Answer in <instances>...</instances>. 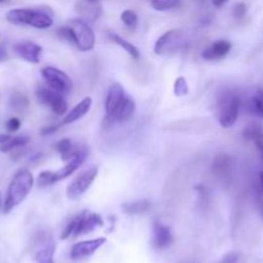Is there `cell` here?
Masks as SVG:
<instances>
[{
	"mask_svg": "<svg viewBox=\"0 0 263 263\" xmlns=\"http://www.w3.org/2000/svg\"><path fill=\"white\" fill-rule=\"evenodd\" d=\"M33 184H35L33 176L27 168L18 170L12 177V181L9 182V186L7 189V195H5L4 205H3L4 213H10L15 207H18L28 197Z\"/></svg>",
	"mask_w": 263,
	"mask_h": 263,
	"instance_id": "cell-1",
	"label": "cell"
},
{
	"mask_svg": "<svg viewBox=\"0 0 263 263\" xmlns=\"http://www.w3.org/2000/svg\"><path fill=\"white\" fill-rule=\"evenodd\" d=\"M8 22L25 25L39 30H46L53 26V14L49 8H15L5 14Z\"/></svg>",
	"mask_w": 263,
	"mask_h": 263,
	"instance_id": "cell-2",
	"label": "cell"
},
{
	"mask_svg": "<svg viewBox=\"0 0 263 263\" xmlns=\"http://www.w3.org/2000/svg\"><path fill=\"white\" fill-rule=\"evenodd\" d=\"M103 218L100 217V215L94 212H81L80 215L74 216L73 218H71L68 223L66 225V228L63 229V233H62L61 239L62 240H67L69 238H77L80 235H85V234H89L91 231H94L97 228L103 226Z\"/></svg>",
	"mask_w": 263,
	"mask_h": 263,
	"instance_id": "cell-3",
	"label": "cell"
},
{
	"mask_svg": "<svg viewBox=\"0 0 263 263\" xmlns=\"http://www.w3.org/2000/svg\"><path fill=\"white\" fill-rule=\"evenodd\" d=\"M218 122L223 128L233 127L240 113L241 100L236 92L226 91L218 98Z\"/></svg>",
	"mask_w": 263,
	"mask_h": 263,
	"instance_id": "cell-4",
	"label": "cell"
},
{
	"mask_svg": "<svg viewBox=\"0 0 263 263\" xmlns=\"http://www.w3.org/2000/svg\"><path fill=\"white\" fill-rule=\"evenodd\" d=\"M72 32L73 44L80 51H90L95 48V33L92 28L82 18H73L68 23Z\"/></svg>",
	"mask_w": 263,
	"mask_h": 263,
	"instance_id": "cell-5",
	"label": "cell"
},
{
	"mask_svg": "<svg viewBox=\"0 0 263 263\" xmlns=\"http://www.w3.org/2000/svg\"><path fill=\"white\" fill-rule=\"evenodd\" d=\"M185 43V33L184 31L179 28H174L158 37V40L154 44V53L157 55H171L176 53L177 50L181 49V46Z\"/></svg>",
	"mask_w": 263,
	"mask_h": 263,
	"instance_id": "cell-6",
	"label": "cell"
},
{
	"mask_svg": "<svg viewBox=\"0 0 263 263\" xmlns=\"http://www.w3.org/2000/svg\"><path fill=\"white\" fill-rule=\"evenodd\" d=\"M36 98L41 104L48 105L51 109V112L57 116H62L66 112H68V104L64 99L63 94L58 92L57 90L51 89L48 85H39L36 87Z\"/></svg>",
	"mask_w": 263,
	"mask_h": 263,
	"instance_id": "cell-7",
	"label": "cell"
},
{
	"mask_svg": "<svg viewBox=\"0 0 263 263\" xmlns=\"http://www.w3.org/2000/svg\"><path fill=\"white\" fill-rule=\"evenodd\" d=\"M41 76L44 77L48 86L63 95L69 94L73 89V82H72L71 77L57 67H44L41 69Z\"/></svg>",
	"mask_w": 263,
	"mask_h": 263,
	"instance_id": "cell-8",
	"label": "cell"
},
{
	"mask_svg": "<svg viewBox=\"0 0 263 263\" xmlns=\"http://www.w3.org/2000/svg\"><path fill=\"white\" fill-rule=\"evenodd\" d=\"M98 176V167L91 166L85 170L67 186V197L71 200H77L90 189Z\"/></svg>",
	"mask_w": 263,
	"mask_h": 263,
	"instance_id": "cell-9",
	"label": "cell"
},
{
	"mask_svg": "<svg viewBox=\"0 0 263 263\" xmlns=\"http://www.w3.org/2000/svg\"><path fill=\"white\" fill-rule=\"evenodd\" d=\"M107 243V239L105 238H95L90 239V240H84L79 241V243L73 244V247L71 248V256L72 259L74 261H79V259L86 258V257L92 256L100 247H103Z\"/></svg>",
	"mask_w": 263,
	"mask_h": 263,
	"instance_id": "cell-10",
	"label": "cell"
},
{
	"mask_svg": "<svg viewBox=\"0 0 263 263\" xmlns=\"http://www.w3.org/2000/svg\"><path fill=\"white\" fill-rule=\"evenodd\" d=\"M174 243V236L168 226L163 225L159 221H154L152 228V246L158 251H164L170 248Z\"/></svg>",
	"mask_w": 263,
	"mask_h": 263,
	"instance_id": "cell-11",
	"label": "cell"
},
{
	"mask_svg": "<svg viewBox=\"0 0 263 263\" xmlns=\"http://www.w3.org/2000/svg\"><path fill=\"white\" fill-rule=\"evenodd\" d=\"M125 98L126 95H125V91H123V87L121 86L118 82L110 85L107 92V98H105L104 107H105V112H107L105 120H110V118L116 115L118 108L121 107L122 102L125 100Z\"/></svg>",
	"mask_w": 263,
	"mask_h": 263,
	"instance_id": "cell-12",
	"label": "cell"
},
{
	"mask_svg": "<svg viewBox=\"0 0 263 263\" xmlns=\"http://www.w3.org/2000/svg\"><path fill=\"white\" fill-rule=\"evenodd\" d=\"M14 51L20 58H22L25 62L28 63L37 64L40 63L41 53H43V48L40 45L31 41H25V43H18L13 46Z\"/></svg>",
	"mask_w": 263,
	"mask_h": 263,
	"instance_id": "cell-13",
	"label": "cell"
},
{
	"mask_svg": "<svg viewBox=\"0 0 263 263\" xmlns=\"http://www.w3.org/2000/svg\"><path fill=\"white\" fill-rule=\"evenodd\" d=\"M87 158V152L85 149H80L79 153L73 157L72 159H69L66 163V166L62 167L58 171H54V176H55V181H62V180H66L67 177L71 176L74 171L80 168V167L84 164V162Z\"/></svg>",
	"mask_w": 263,
	"mask_h": 263,
	"instance_id": "cell-14",
	"label": "cell"
},
{
	"mask_svg": "<svg viewBox=\"0 0 263 263\" xmlns=\"http://www.w3.org/2000/svg\"><path fill=\"white\" fill-rule=\"evenodd\" d=\"M231 48H233V45H231L230 41L218 40L203 50L202 58L205 61H220L230 53Z\"/></svg>",
	"mask_w": 263,
	"mask_h": 263,
	"instance_id": "cell-15",
	"label": "cell"
},
{
	"mask_svg": "<svg viewBox=\"0 0 263 263\" xmlns=\"http://www.w3.org/2000/svg\"><path fill=\"white\" fill-rule=\"evenodd\" d=\"M91 105H92L91 98L90 97L84 98V99H82L80 103H77V104L74 105L71 110H68V112H67L66 117L63 118V121H62L61 125H69V123H73V122H76V121L81 120L82 117H85V116L87 115V112L90 110Z\"/></svg>",
	"mask_w": 263,
	"mask_h": 263,
	"instance_id": "cell-16",
	"label": "cell"
},
{
	"mask_svg": "<svg viewBox=\"0 0 263 263\" xmlns=\"http://www.w3.org/2000/svg\"><path fill=\"white\" fill-rule=\"evenodd\" d=\"M234 168V159L229 154L221 153L213 159L212 163V174L216 177L225 179L231 174Z\"/></svg>",
	"mask_w": 263,
	"mask_h": 263,
	"instance_id": "cell-17",
	"label": "cell"
},
{
	"mask_svg": "<svg viewBox=\"0 0 263 263\" xmlns=\"http://www.w3.org/2000/svg\"><path fill=\"white\" fill-rule=\"evenodd\" d=\"M76 10L84 21L95 22L102 13V7L99 3H90L87 0H79L76 3Z\"/></svg>",
	"mask_w": 263,
	"mask_h": 263,
	"instance_id": "cell-18",
	"label": "cell"
},
{
	"mask_svg": "<svg viewBox=\"0 0 263 263\" xmlns=\"http://www.w3.org/2000/svg\"><path fill=\"white\" fill-rule=\"evenodd\" d=\"M136 104L135 100L130 97H126L125 100L122 102L121 107L118 108V110L116 112V115L113 116L110 120H105V122H125V121H128L134 115H135Z\"/></svg>",
	"mask_w": 263,
	"mask_h": 263,
	"instance_id": "cell-19",
	"label": "cell"
},
{
	"mask_svg": "<svg viewBox=\"0 0 263 263\" xmlns=\"http://www.w3.org/2000/svg\"><path fill=\"white\" fill-rule=\"evenodd\" d=\"M28 143V139L25 136H9V135H0V152L2 153H8L15 148L26 145Z\"/></svg>",
	"mask_w": 263,
	"mask_h": 263,
	"instance_id": "cell-20",
	"label": "cell"
},
{
	"mask_svg": "<svg viewBox=\"0 0 263 263\" xmlns=\"http://www.w3.org/2000/svg\"><path fill=\"white\" fill-rule=\"evenodd\" d=\"M152 210V203L146 199L134 200L122 204V211L126 215H143Z\"/></svg>",
	"mask_w": 263,
	"mask_h": 263,
	"instance_id": "cell-21",
	"label": "cell"
},
{
	"mask_svg": "<svg viewBox=\"0 0 263 263\" xmlns=\"http://www.w3.org/2000/svg\"><path fill=\"white\" fill-rule=\"evenodd\" d=\"M109 39L113 41V43L117 44L118 46H121V48H122L123 50H125L133 59L138 61V59L140 58V51H139V49L136 48L134 44H131L130 41L121 37V36L117 35V33H109Z\"/></svg>",
	"mask_w": 263,
	"mask_h": 263,
	"instance_id": "cell-22",
	"label": "cell"
},
{
	"mask_svg": "<svg viewBox=\"0 0 263 263\" xmlns=\"http://www.w3.org/2000/svg\"><path fill=\"white\" fill-rule=\"evenodd\" d=\"M54 252H55V246L53 243L48 244L36 253L35 261L37 263H54Z\"/></svg>",
	"mask_w": 263,
	"mask_h": 263,
	"instance_id": "cell-23",
	"label": "cell"
},
{
	"mask_svg": "<svg viewBox=\"0 0 263 263\" xmlns=\"http://www.w3.org/2000/svg\"><path fill=\"white\" fill-rule=\"evenodd\" d=\"M248 107L249 110H251L253 115H257L263 118V90H258V91L249 99Z\"/></svg>",
	"mask_w": 263,
	"mask_h": 263,
	"instance_id": "cell-24",
	"label": "cell"
},
{
	"mask_svg": "<svg viewBox=\"0 0 263 263\" xmlns=\"http://www.w3.org/2000/svg\"><path fill=\"white\" fill-rule=\"evenodd\" d=\"M153 9L158 12H167V10L176 9L181 5V0H151Z\"/></svg>",
	"mask_w": 263,
	"mask_h": 263,
	"instance_id": "cell-25",
	"label": "cell"
},
{
	"mask_svg": "<svg viewBox=\"0 0 263 263\" xmlns=\"http://www.w3.org/2000/svg\"><path fill=\"white\" fill-rule=\"evenodd\" d=\"M263 134V126L259 122H251L243 131V136L247 140L254 141Z\"/></svg>",
	"mask_w": 263,
	"mask_h": 263,
	"instance_id": "cell-26",
	"label": "cell"
},
{
	"mask_svg": "<svg viewBox=\"0 0 263 263\" xmlns=\"http://www.w3.org/2000/svg\"><path fill=\"white\" fill-rule=\"evenodd\" d=\"M121 21H122L123 25H125L126 27L131 28V30H135L136 26H138L139 18L138 14H136L134 10L126 9L121 13Z\"/></svg>",
	"mask_w": 263,
	"mask_h": 263,
	"instance_id": "cell-27",
	"label": "cell"
},
{
	"mask_svg": "<svg viewBox=\"0 0 263 263\" xmlns=\"http://www.w3.org/2000/svg\"><path fill=\"white\" fill-rule=\"evenodd\" d=\"M189 92H190V87H189V85H187L186 79H185V77H182V76H180L174 84L175 97H179V98L186 97Z\"/></svg>",
	"mask_w": 263,
	"mask_h": 263,
	"instance_id": "cell-28",
	"label": "cell"
},
{
	"mask_svg": "<svg viewBox=\"0 0 263 263\" xmlns=\"http://www.w3.org/2000/svg\"><path fill=\"white\" fill-rule=\"evenodd\" d=\"M28 105V99L26 95L21 94V92H14L10 98V107L15 110L25 109Z\"/></svg>",
	"mask_w": 263,
	"mask_h": 263,
	"instance_id": "cell-29",
	"label": "cell"
},
{
	"mask_svg": "<svg viewBox=\"0 0 263 263\" xmlns=\"http://www.w3.org/2000/svg\"><path fill=\"white\" fill-rule=\"evenodd\" d=\"M37 185L40 187H46L49 185L55 184V176H54V171H43L39 174L37 180H36Z\"/></svg>",
	"mask_w": 263,
	"mask_h": 263,
	"instance_id": "cell-30",
	"label": "cell"
},
{
	"mask_svg": "<svg viewBox=\"0 0 263 263\" xmlns=\"http://www.w3.org/2000/svg\"><path fill=\"white\" fill-rule=\"evenodd\" d=\"M5 128H7V131H9V133H15V131H18L21 128V120L17 117L9 118V120L7 121V123H5Z\"/></svg>",
	"mask_w": 263,
	"mask_h": 263,
	"instance_id": "cell-31",
	"label": "cell"
},
{
	"mask_svg": "<svg viewBox=\"0 0 263 263\" xmlns=\"http://www.w3.org/2000/svg\"><path fill=\"white\" fill-rule=\"evenodd\" d=\"M246 14H247V5L244 4V3H238V4L233 8V15L235 18H238V20L246 17Z\"/></svg>",
	"mask_w": 263,
	"mask_h": 263,
	"instance_id": "cell-32",
	"label": "cell"
},
{
	"mask_svg": "<svg viewBox=\"0 0 263 263\" xmlns=\"http://www.w3.org/2000/svg\"><path fill=\"white\" fill-rule=\"evenodd\" d=\"M238 258H239L238 254L229 253V254H226L222 259H221L220 263H236L238 262Z\"/></svg>",
	"mask_w": 263,
	"mask_h": 263,
	"instance_id": "cell-33",
	"label": "cell"
},
{
	"mask_svg": "<svg viewBox=\"0 0 263 263\" xmlns=\"http://www.w3.org/2000/svg\"><path fill=\"white\" fill-rule=\"evenodd\" d=\"M59 126L61 125H51V126H46V127H44L43 130H41V135L43 136H46V135H50V134H54L57 130L59 128Z\"/></svg>",
	"mask_w": 263,
	"mask_h": 263,
	"instance_id": "cell-34",
	"label": "cell"
},
{
	"mask_svg": "<svg viewBox=\"0 0 263 263\" xmlns=\"http://www.w3.org/2000/svg\"><path fill=\"white\" fill-rule=\"evenodd\" d=\"M254 143H256V145L258 146L259 151H261L262 153H263V134H262V135H259L258 138H257L256 140H254Z\"/></svg>",
	"mask_w": 263,
	"mask_h": 263,
	"instance_id": "cell-35",
	"label": "cell"
},
{
	"mask_svg": "<svg viewBox=\"0 0 263 263\" xmlns=\"http://www.w3.org/2000/svg\"><path fill=\"white\" fill-rule=\"evenodd\" d=\"M5 57H7V50H5V46H4V44H0V62H2L3 59H5Z\"/></svg>",
	"mask_w": 263,
	"mask_h": 263,
	"instance_id": "cell-36",
	"label": "cell"
},
{
	"mask_svg": "<svg viewBox=\"0 0 263 263\" xmlns=\"http://www.w3.org/2000/svg\"><path fill=\"white\" fill-rule=\"evenodd\" d=\"M212 2V4L215 5L216 8H221L222 5H225V3L228 2V0H211Z\"/></svg>",
	"mask_w": 263,
	"mask_h": 263,
	"instance_id": "cell-37",
	"label": "cell"
},
{
	"mask_svg": "<svg viewBox=\"0 0 263 263\" xmlns=\"http://www.w3.org/2000/svg\"><path fill=\"white\" fill-rule=\"evenodd\" d=\"M262 158H263V153H262ZM259 182H261V186H262V190H263V171L259 172Z\"/></svg>",
	"mask_w": 263,
	"mask_h": 263,
	"instance_id": "cell-38",
	"label": "cell"
},
{
	"mask_svg": "<svg viewBox=\"0 0 263 263\" xmlns=\"http://www.w3.org/2000/svg\"><path fill=\"white\" fill-rule=\"evenodd\" d=\"M87 2H90V3H99L100 0H87Z\"/></svg>",
	"mask_w": 263,
	"mask_h": 263,
	"instance_id": "cell-39",
	"label": "cell"
},
{
	"mask_svg": "<svg viewBox=\"0 0 263 263\" xmlns=\"http://www.w3.org/2000/svg\"><path fill=\"white\" fill-rule=\"evenodd\" d=\"M261 213H262V216H263V200L261 202Z\"/></svg>",
	"mask_w": 263,
	"mask_h": 263,
	"instance_id": "cell-40",
	"label": "cell"
},
{
	"mask_svg": "<svg viewBox=\"0 0 263 263\" xmlns=\"http://www.w3.org/2000/svg\"><path fill=\"white\" fill-rule=\"evenodd\" d=\"M0 205H2V197H0Z\"/></svg>",
	"mask_w": 263,
	"mask_h": 263,
	"instance_id": "cell-41",
	"label": "cell"
},
{
	"mask_svg": "<svg viewBox=\"0 0 263 263\" xmlns=\"http://www.w3.org/2000/svg\"><path fill=\"white\" fill-rule=\"evenodd\" d=\"M3 2V0H0V3H2Z\"/></svg>",
	"mask_w": 263,
	"mask_h": 263,
	"instance_id": "cell-42",
	"label": "cell"
}]
</instances>
